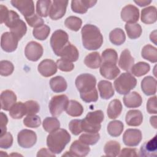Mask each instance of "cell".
Instances as JSON below:
<instances>
[{
	"label": "cell",
	"mask_w": 157,
	"mask_h": 157,
	"mask_svg": "<svg viewBox=\"0 0 157 157\" xmlns=\"http://www.w3.org/2000/svg\"><path fill=\"white\" fill-rule=\"evenodd\" d=\"M82 44L88 50H96L99 48L103 43V36L99 29L95 25L86 24L81 31Z\"/></svg>",
	"instance_id": "1"
},
{
	"label": "cell",
	"mask_w": 157,
	"mask_h": 157,
	"mask_svg": "<svg viewBox=\"0 0 157 157\" xmlns=\"http://www.w3.org/2000/svg\"><path fill=\"white\" fill-rule=\"evenodd\" d=\"M71 140V135L64 129L50 132L47 137V145L53 153L59 154Z\"/></svg>",
	"instance_id": "2"
},
{
	"label": "cell",
	"mask_w": 157,
	"mask_h": 157,
	"mask_svg": "<svg viewBox=\"0 0 157 157\" xmlns=\"http://www.w3.org/2000/svg\"><path fill=\"white\" fill-rule=\"evenodd\" d=\"M104 119V114L101 110L88 112L85 118L82 120V131L86 132H98L101 128V123Z\"/></svg>",
	"instance_id": "3"
},
{
	"label": "cell",
	"mask_w": 157,
	"mask_h": 157,
	"mask_svg": "<svg viewBox=\"0 0 157 157\" xmlns=\"http://www.w3.org/2000/svg\"><path fill=\"white\" fill-rule=\"evenodd\" d=\"M10 32L20 40L26 34L27 27L25 23L20 18L19 15L13 10H10L4 21Z\"/></svg>",
	"instance_id": "4"
},
{
	"label": "cell",
	"mask_w": 157,
	"mask_h": 157,
	"mask_svg": "<svg viewBox=\"0 0 157 157\" xmlns=\"http://www.w3.org/2000/svg\"><path fill=\"white\" fill-rule=\"evenodd\" d=\"M115 89L120 94H126L137 85L136 78L129 72L122 73L113 82Z\"/></svg>",
	"instance_id": "5"
},
{
	"label": "cell",
	"mask_w": 157,
	"mask_h": 157,
	"mask_svg": "<svg viewBox=\"0 0 157 157\" xmlns=\"http://www.w3.org/2000/svg\"><path fill=\"white\" fill-rule=\"evenodd\" d=\"M75 86L80 94H85L96 89V77L90 74H82L77 77Z\"/></svg>",
	"instance_id": "6"
},
{
	"label": "cell",
	"mask_w": 157,
	"mask_h": 157,
	"mask_svg": "<svg viewBox=\"0 0 157 157\" xmlns=\"http://www.w3.org/2000/svg\"><path fill=\"white\" fill-rule=\"evenodd\" d=\"M50 42L55 54L59 56L62 50L69 43L68 34L62 29H58L52 34Z\"/></svg>",
	"instance_id": "7"
},
{
	"label": "cell",
	"mask_w": 157,
	"mask_h": 157,
	"mask_svg": "<svg viewBox=\"0 0 157 157\" xmlns=\"http://www.w3.org/2000/svg\"><path fill=\"white\" fill-rule=\"evenodd\" d=\"M68 103L69 100L66 95L54 96L50 101L48 104L50 113L53 117L59 116L63 111L66 110Z\"/></svg>",
	"instance_id": "8"
},
{
	"label": "cell",
	"mask_w": 157,
	"mask_h": 157,
	"mask_svg": "<svg viewBox=\"0 0 157 157\" xmlns=\"http://www.w3.org/2000/svg\"><path fill=\"white\" fill-rule=\"evenodd\" d=\"M17 141L21 147L29 148L36 144L37 135L33 131L25 129L18 132Z\"/></svg>",
	"instance_id": "9"
},
{
	"label": "cell",
	"mask_w": 157,
	"mask_h": 157,
	"mask_svg": "<svg viewBox=\"0 0 157 157\" xmlns=\"http://www.w3.org/2000/svg\"><path fill=\"white\" fill-rule=\"evenodd\" d=\"M25 54L29 61H37L43 55V47L39 43L31 41L25 47Z\"/></svg>",
	"instance_id": "10"
},
{
	"label": "cell",
	"mask_w": 157,
	"mask_h": 157,
	"mask_svg": "<svg viewBox=\"0 0 157 157\" xmlns=\"http://www.w3.org/2000/svg\"><path fill=\"white\" fill-rule=\"evenodd\" d=\"M67 4V1H53L49 12V16L50 18L53 20H57L61 18L65 15Z\"/></svg>",
	"instance_id": "11"
},
{
	"label": "cell",
	"mask_w": 157,
	"mask_h": 157,
	"mask_svg": "<svg viewBox=\"0 0 157 157\" xmlns=\"http://www.w3.org/2000/svg\"><path fill=\"white\" fill-rule=\"evenodd\" d=\"M142 135L138 129H128L123 136V141L125 145L128 147L137 146L142 140Z\"/></svg>",
	"instance_id": "12"
},
{
	"label": "cell",
	"mask_w": 157,
	"mask_h": 157,
	"mask_svg": "<svg viewBox=\"0 0 157 157\" xmlns=\"http://www.w3.org/2000/svg\"><path fill=\"white\" fill-rule=\"evenodd\" d=\"M90 148L86 144H83L79 140H76L72 142L70 147V151H66V153L63 155L69 156H86L90 152Z\"/></svg>",
	"instance_id": "13"
},
{
	"label": "cell",
	"mask_w": 157,
	"mask_h": 157,
	"mask_svg": "<svg viewBox=\"0 0 157 157\" xmlns=\"http://www.w3.org/2000/svg\"><path fill=\"white\" fill-rule=\"evenodd\" d=\"M18 40L11 32H5L1 37V47L6 52H12L17 49Z\"/></svg>",
	"instance_id": "14"
},
{
	"label": "cell",
	"mask_w": 157,
	"mask_h": 157,
	"mask_svg": "<svg viewBox=\"0 0 157 157\" xmlns=\"http://www.w3.org/2000/svg\"><path fill=\"white\" fill-rule=\"evenodd\" d=\"M121 18L127 23H134L139 20V10L135 6L128 4L122 9Z\"/></svg>",
	"instance_id": "15"
},
{
	"label": "cell",
	"mask_w": 157,
	"mask_h": 157,
	"mask_svg": "<svg viewBox=\"0 0 157 157\" xmlns=\"http://www.w3.org/2000/svg\"><path fill=\"white\" fill-rule=\"evenodd\" d=\"M10 2L14 7L17 8L20 12L25 18L34 14V4L33 1L12 0Z\"/></svg>",
	"instance_id": "16"
},
{
	"label": "cell",
	"mask_w": 157,
	"mask_h": 157,
	"mask_svg": "<svg viewBox=\"0 0 157 157\" xmlns=\"http://www.w3.org/2000/svg\"><path fill=\"white\" fill-rule=\"evenodd\" d=\"M39 72L45 77H50L57 72L56 63L52 59H45L42 60L38 65Z\"/></svg>",
	"instance_id": "17"
},
{
	"label": "cell",
	"mask_w": 157,
	"mask_h": 157,
	"mask_svg": "<svg viewBox=\"0 0 157 157\" xmlns=\"http://www.w3.org/2000/svg\"><path fill=\"white\" fill-rule=\"evenodd\" d=\"M157 151L156 136L147 142H145L140 147L139 156L144 157H156Z\"/></svg>",
	"instance_id": "18"
},
{
	"label": "cell",
	"mask_w": 157,
	"mask_h": 157,
	"mask_svg": "<svg viewBox=\"0 0 157 157\" xmlns=\"http://www.w3.org/2000/svg\"><path fill=\"white\" fill-rule=\"evenodd\" d=\"M96 3L97 1L93 0H73L71 1V9L74 12L83 14Z\"/></svg>",
	"instance_id": "19"
},
{
	"label": "cell",
	"mask_w": 157,
	"mask_h": 157,
	"mask_svg": "<svg viewBox=\"0 0 157 157\" xmlns=\"http://www.w3.org/2000/svg\"><path fill=\"white\" fill-rule=\"evenodd\" d=\"M99 72L103 77L109 80H113L119 75L120 70L117 64L101 63Z\"/></svg>",
	"instance_id": "20"
},
{
	"label": "cell",
	"mask_w": 157,
	"mask_h": 157,
	"mask_svg": "<svg viewBox=\"0 0 157 157\" xmlns=\"http://www.w3.org/2000/svg\"><path fill=\"white\" fill-rule=\"evenodd\" d=\"M17 96L11 90H4L1 94V109L8 111L16 103Z\"/></svg>",
	"instance_id": "21"
},
{
	"label": "cell",
	"mask_w": 157,
	"mask_h": 157,
	"mask_svg": "<svg viewBox=\"0 0 157 157\" xmlns=\"http://www.w3.org/2000/svg\"><path fill=\"white\" fill-rule=\"evenodd\" d=\"M141 89L145 95L151 96L156 92V80L151 76H147L141 82Z\"/></svg>",
	"instance_id": "22"
},
{
	"label": "cell",
	"mask_w": 157,
	"mask_h": 157,
	"mask_svg": "<svg viewBox=\"0 0 157 157\" xmlns=\"http://www.w3.org/2000/svg\"><path fill=\"white\" fill-rule=\"evenodd\" d=\"M123 102L128 108H136L141 105L142 98L138 93L132 91L124 95L123 97Z\"/></svg>",
	"instance_id": "23"
},
{
	"label": "cell",
	"mask_w": 157,
	"mask_h": 157,
	"mask_svg": "<svg viewBox=\"0 0 157 157\" xmlns=\"http://www.w3.org/2000/svg\"><path fill=\"white\" fill-rule=\"evenodd\" d=\"M58 56L71 62L76 61L78 59L79 53L77 48L70 42L62 50Z\"/></svg>",
	"instance_id": "24"
},
{
	"label": "cell",
	"mask_w": 157,
	"mask_h": 157,
	"mask_svg": "<svg viewBox=\"0 0 157 157\" xmlns=\"http://www.w3.org/2000/svg\"><path fill=\"white\" fill-rule=\"evenodd\" d=\"M134 64V59L131 56L129 50H124L120 55L118 65L121 69L125 71H129Z\"/></svg>",
	"instance_id": "25"
},
{
	"label": "cell",
	"mask_w": 157,
	"mask_h": 157,
	"mask_svg": "<svg viewBox=\"0 0 157 157\" xmlns=\"http://www.w3.org/2000/svg\"><path fill=\"white\" fill-rule=\"evenodd\" d=\"M125 120L128 126H138L142 123L143 115L139 110H130L126 115Z\"/></svg>",
	"instance_id": "26"
},
{
	"label": "cell",
	"mask_w": 157,
	"mask_h": 157,
	"mask_svg": "<svg viewBox=\"0 0 157 157\" xmlns=\"http://www.w3.org/2000/svg\"><path fill=\"white\" fill-rule=\"evenodd\" d=\"M100 96L104 99H109L114 95V90L111 82L107 80H101L98 84Z\"/></svg>",
	"instance_id": "27"
},
{
	"label": "cell",
	"mask_w": 157,
	"mask_h": 157,
	"mask_svg": "<svg viewBox=\"0 0 157 157\" xmlns=\"http://www.w3.org/2000/svg\"><path fill=\"white\" fill-rule=\"evenodd\" d=\"M141 21L145 24H152L156 21V8L155 6H149L141 11Z\"/></svg>",
	"instance_id": "28"
},
{
	"label": "cell",
	"mask_w": 157,
	"mask_h": 157,
	"mask_svg": "<svg viewBox=\"0 0 157 157\" xmlns=\"http://www.w3.org/2000/svg\"><path fill=\"white\" fill-rule=\"evenodd\" d=\"M122 104L119 99H113L109 103L107 113L108 117L110 119L117 118L121 113L122 111Z\"/></svg>",
	"instance_id": "29"
},
{
	"label": "cell",
	"mask_w": 157,
	"mask_h": 157,
	"mask_svg": "<svg viewBox=\"0 0 157 157\" xmlns=\"http://www.w3.org/2000/svg\"><path fill=\"white\" fill-rule=\"evenodd\" d=\"M50 86L52 90L55 93L63 92L67 87L66 80L61 76H56L52 78L50 80Z\"/></svg>",
	"instance_id": "30"
},
{
	"label": "cell",
	"mask_w": 157,
	"mask_h": 157,
	"mask_svg": "<svg viewBox=\"0 0 157 157\" xmlns=\"http://www.w3.org/2000/svg\"><path fill=\"white\" fill-rule=\"evenodd\" d=\"M27 114L25 103L22 102H16L9 110V115L13 119H21Z\"/></svg>",
	"instance_id": "31"
},
{
	"label": "cell",
	"mask_w": 157,
	"mask_h": 157,
	"mask_svg": "<svg viewBox=\"0 0 157 157\" xmlns=\"http://www.w3.org/2000/svg\"><path fill=\"white\" fill-rule=\"evenodd\" d=\"M102 61L98 52H92L86 55L84 59L85 64L91 69H98L101 66Z\"/></svg>",
	"instance_id": "32"
},
{
	"label": "cell",
	"mask_w": 157,
	"mask_h": 157,
	"mask_svg": "<svg viewBox=\"0 0 157 157\" xmlns=\"http://www.w3.org/2000/svg\"><path fill=\"white\" fill-rule=\"evenodd\" d=\"M142 58L151 63H155L157 61V50L156 48L151 45H145L141 52Z\"/></svg>",
	"instance_id": "33"
},
{
	"label": "cell",
	"mask_w": 157,
	"mask_h": 157,
	"mask_svg": "<svg viewBox=\"0 0 157 157\" xmlns=\"http://www.w3.org/2000/svg\"><path fill=\"white\" fill-rule=\"evenodd\" d=\"M66 113L71 117H79L83 112V106L80 103L75 100L69 101L67 108L66 109Z\"/></svg>",
	"instance_id": "34"
},
{
	"label": "cell",
	"mask_w": 157,
	"mask_h": 157,
	"mask_svg": "<svg viewBox=\"0 0 157 157\" xmlns=\"http://www.w3.org/2000/svg\"><path fill=\"white\" fill-rule=\"evenodd\" d=\"M110 41L114 45H120L123 44L126 40L124 32L121 28H115L109 34Z\"/></svg>",
	"instance_id": "35"
},
{
	"label": "cell",
	"mask_w": 157,
	"mask_h": 157,
	"mask_svg": "<svg viewBox=\"0 0 157 157\" xmlns=\"http://www.w3.org/2000/svg\"><path fill=\"white\" fill-rule=\"evenodd\" d=\"M128 36L131 39L139 37L142 33L141 26L138 23H126L124 26Z\"/></svg>",
	"instance_id": "36"
},
{
	"label": "cell",
	"mask_w": 157,
	"mask_h": 157,
	"mask_svg": "<svg viewBox=\"0 0 157 157\" xmlns=\"http://www.w3.org/2000/svg\"><path fill=\"white\" fill-rule=\"evenodd\" d=\"M124 129L123 123L120 120H113L107 125V132L112 137H118L121 135Z\"/></svg>",
	"instance_id": "37"
},
{
	"label": "cell",
	"mask_w": 157,
	"mask_h": 157,
	"mask_svg": "<svg viewBox=\"0 0 157 157\" xmlns=\"http://www.w3.org/2000/svg\"><path fill=\"white\" fill-rule=\"evenodd\" d=\"M104 151L106 156H118L120 151V144L117 141L110 140L104 145Z\"/></svg>",
	"instance_id": "38"
},
{
	"label": "cell",
	"mask_w": 157,
	"mask_h": 157,
	"mask_svg": "<svg viewBox=\"0 0 157 157\" xmlns=\"http://www.w3.org/2000/svg\"><path fill=\"white\" fill-rule=\"evenodd\" d=\"M52 5L50 0H39L36 3V12L39 16L46 17L49 15V12Z\"/></svg>",
	"instance_id": "39"
},
{
	"label": "cell",
	"mask_w": 157,
	"mask_h": 157,
	"mask_svg": "<svg viewBox=\"0 0 157 157\" xmlns=\"http://www.w3.org/2000/svg\"><path fill=\"white\" fill-rule=\"evenodd\" d=\"M44 129L48 132H52L59 129L60 123L55 117H47L42 123Z\"/></svg>",
	"instance_id": "40"
},
{
	"label": "cell",
	"mask_w": 157,
	"mask_h": 157,
	"mask_svg": "<svg viewBox=\"0 0 157 157\" xmlns=\"http://www.w3.org/2000/svg\"><path fill=\"white\" fill-rule=\"evenodd\" d=\"M101 63H109L117 64L118 61V54L112 48H107L102 53Z\"/></svg>",
	"instance_id": "41"
},
{
	"label": "cell",
	"mask_w": 157,
	"mask_h": 157,
	"mask_svg": "<svg viewBox=\"0 0 157 157\" xmlns=\"http://www.w3.org/2000/svg\"><path fill=\"white\" fill-rule=\"evenodd\" d=\"M150 69V65L145 62H139L131 67L132 74L136 77H141L147 74Z\"/></svg>",
	"instance_id": "42"
},
{
	"label": "cell",
	"mask_w": 157,
	"mask_h": 157,
	"mask_svg": "<svg viewBox=\"0 0 157 157\" xmlns=\"http://www.w3.org/2000/svg\"><path fill=\"white\" fill-rule=\"evenodd\" d=\"M50 32V28L46 25H43L39 27L34 28L33 31V36L37 40H45Z\"/></svg>",
	"instance_id": "43"
},
{
	"label": "cell",
	"mask_w": 157,
	"mask_h": 157,
	"mask_svg": "<svg viewBox=\"0 0 157 157\" xmlns=\"http://www.w3.org/2000/svg\"><path fill=\"white\" fill-rule=\"evenodd\" d=\"M99 139L100 135L98 132L83 133L79 137V140L88 145H93L96 144Z\"/></svg>",
	"instance_id": "44"
},
{
	"label": "cell",
	"mask_w": 157,
	"mask_h": 157,
	"mask_svg": "<svg viewBox=\"0 0 157 157\" xmlns=\"http://www.w3.org/2000/svg\"><path fill=\"white\" fill-rule=\"evenodd\" d=\"M82 21L81 18L75 16H70L67 17L64 21L65 26L69 29L77 31L81 28Z\"/></svg>",
	"instance_id": "45"
},
{
	"label": "cell",
	"mask_w": 157,
	"mask_h": 157,
	"mask_svg": "<svg viewBox=\"0 0 157 157\" xmlns=\"http://www.w3.org/2000/svg\"><path fill=\"white\" fill-rule=\"evenodd\" d=\"M23 124L25 126L31 128H37L41 124L40 118L35 115H28L23 119Z\"/></svg>",
	"instance_id": "46"
},
{
	"label": "cell",
	"mask_w": 157,
	"mask_h": 157,
	"mask_svg": "<svg viewBox=\"0 0 157 157\" xmlns=\"http://www.w3.org/2000/svg\"><path fill=\"white\" fill-rule=\"evenodd\" d=\"M14 70L13 64L7 60H2L0 62V74L2 76H9Z\"/></svg>",
	"instance_id": "47"
},
{
	"label": "cell",
	"mask_w": 157,
	"mask_h": 157,
	"mask_svg": "<svg viewBox=\"0 0 157 157\" xmlns=\"http://www.w3.org/2000/svg\"><path fill=\"white\" fill-rule=\"evenodd\" d=\"M57 67L63 72L72 71L74 68V65L72 62H71L66 59L60 58L56 61Z\"/></svg>",
	"instance_id": "48"
},
{
	"label": "cell",
	"mask_w": 157,
	"mask_h": 157,
	"mask_svg": "<svg viewBox=\"0 0 157 157\" xmlns=\"http://www.w3.org/2000/svg\"><path fill=\"white\" fill-rule=\"evenodd\" d=\"M13 144V137L9 132H6L4 135L0 136V147L4 149L10 148Z\"/></svg>",
	"instance_id": "49"
},
{
	"label": "cell",
	"mask_w": 157,
	"mask_h": 157,
	"mask_svg": "<svg viewBox=\"0 0 157 157\" xmlns=\"http://www.w3.org/2000/svg\"><path fill=\"white\" fill-rule=\"evenodd\" d=\"M25 20L27 22V23L31 27H33L34 28L39 27L43 25H44V20L40 18L39 15H36L35 13L30 17H26Z\"/></svg>",
	"instance_id": "50"
},
{
	"label": "cell",
	"mask_w": 157,
	"mask_h": 157,
	"mask_svg": "<svg viewBox=\"0 0 157 157\" xmlns=\"http://www.w3.org/2000/svg\"><path fill=\"white\" fill-rule=\"evenodd\" d=\"M82 120L74 119L70 121L69 124V128L70 131L75 136H77L80 134L83 131L81 126Z\"/></svg>",
	"instance_id": "51"
},
{
	"label": "cell",
	"mask_w": 157,
	"mask_h": 157,
	"mask_svg": "<svg viewBox=\"0 0 157 157\" xmlns=\"http://www.w3.org/2000/svg\"><path fill=\"white\" fill-rule=\"evenodd\" d=\"M25 103L27 110L26 115H35L39 112L40 106L37 102L33 100H29Z\"/></svg>",
	"instance_id": "52"
},
{
	"label": "cell",
	"mask_w": 157,
	"mask_h": 157,
	"mask_svg": "<svg viewBox=\"0 0 157 157\" xmlns=\"http://www.w3.org/2000/svg\"><path fill=\"white\" fill-rule=\"evenodd\" d=\"M80 98L82 101L85 102H96L98 99V93L97 89H94L92 91H90L85 94H80Z\"/></svg>",
	"instance_id": "53"
},
{
	"label": "cell",
	"mask_w": 157,
	"mask_h": 157,
	"mask_svg": "<svg viewBox=\"0 0 157 157\" xmlns=\"http://www.w3.org/2000/svg\"><path fill=\"white\" fill-rule=\"evenodd\" d=\"M147 110L148 113L156 114L157 107H156V96L151 97L148 99L147 103Z\"/></svg>",
	"instance_id": "54"
},
{
	"label": "cell",
	"mask_w": 157,
	"mask_h": 157,
	"mask_svg": "<svg viewBox=\"0 0 157 157\" xmlns=\"http://www.w3.org/2000/svg\"><path fill=\"white\" fill-rule=\"evenodd\" d=\"M137 151L136 148H124L120 151L119 156H137L138 155L137 153Z\"/></svg>",
	"instance_id": "55"
},
{
	"label": "cell",
	"mask_w": 157,
	"mask_h": 157,
	"mask_svg": "<svg viewBox=\"0 0 157 157\" xmlns=\"http://www.w3.org/2000/svg\"><path fill=\"white\" fill-rule=\"evenodd\" d=\"M1 118H0V128H1V134L0 136H2L6 132V125L8 123V118L7 115L4 114L3 112H1Z\"/></svg>",
	"instance_id": "56"
},
{
	"label": "cell",
	"mask_w": 157,
	"mask_h": 157,
	"mask_svg": "<svg viewBox=\"0 0 157 157\" xmlns=\"http://www.w3.org/2000/svg\"><path fill=\"white\" fill-rule=\"evenodd\" d=\"M9 10L7 8L6 6L1 4L0 6V14H1V23H4L8 13H9Z\"/></svg>",
	"instance_id": "57"
},
{
	"label": "cell",
	"mask_w": 157,
	"mask_h": 157,
	"mask_svg": "<svg viewBox=\"0 0 157 157\" xmlns=\"http://www.w3.org/2000/svg\"><path fill=\"white\" fill-rule=\"evenodd\" d=\"M37 156H55V153H52L49 149H47L45 148H41L40 150H39V151L37 152Z\"/></svg>",
	"instance_id": "58"
},
{
	"label": "cell",
	"mask_w": 157,
	"mask_h": 157,
	"mask_svg": "<svg viewBox=\"0 0 157 157\" xmlns=\"http://www.w3.org/2000/svg\"><path fill=\"white\" fill-rule=\"evenodd\" d=\"M134 2L140 7H144V6H146L150 4L151 2V1L137 0V1H134Z\"/></svg>",
	"instance_id": "59"
},
{
	"label": "cell",
	"mask_w": 157,
	"mask_h": 157,
	"mask_svg": "<svg viewBox=\"0 0 157 157\" xmlns=\"http://www.w3.org/2000/svg\"><path fill=\"white\" fill-rule=\"evenodd\" d=\"M156 31H154L153 32H152L150 35V40L153 42H154V44L155 45H157L156 44Z\"/></svg>",
	"instance_id": "60"
},
{
	"label": "cell",
	"mask_w": 157,
	"mask_h": 157,
	"mask_svg": "<svg viewBox=\"0 0 157 157\" xmlns=\"http://www.w3.org/2000/svg\"><path fill=\"white\" fill-rule=\"evenodd\" d=\"M156 116H153V117H150V123L151 124V126H153L154 127V128H156Z\"/></svg>",
	"instance_id": "61"
}]
</instances>
